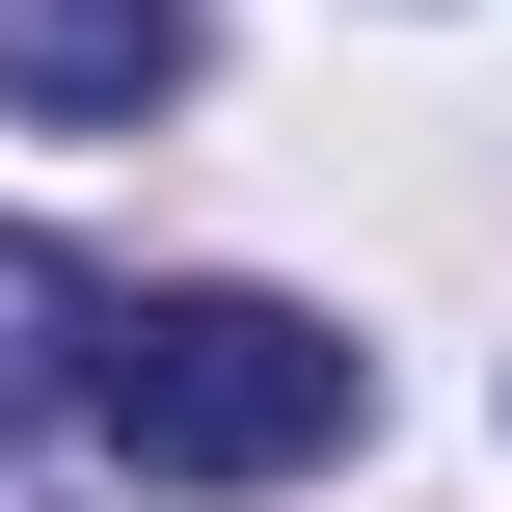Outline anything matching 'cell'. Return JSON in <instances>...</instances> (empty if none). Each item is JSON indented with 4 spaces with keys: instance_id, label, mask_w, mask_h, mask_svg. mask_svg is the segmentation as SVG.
<instances>
[{
    "instance_id": "6da1fadb",
    "label": "cell",
    "mask_w": 512,
    "mask_h": 512,
    "mask_svg": "<svg viewBox=\"0 0 512 512\" xmlns=\"http://www.w3.org/2000/svg\"><path fill=\"white\" fill-rule=\"evenodd\" d=\"M135 486H324L351 432H378V351L324 324V297H243V270H189V297H108V405H81Z\"/></svg>"
},
{
    "instance_id": "7a4b0ae2",
    "label": "cell",
    "mask_w": 512,
    "mask_h": 512,
    "mask_svg": "<svg viewBox=\"0 0 512 512\" xmlns=\"http://www.w3.org/2000/svg\"><path fill=\"white\" fill-rule=\"evenodd\" d=\"M189 81V0H0V108H54V135H135Z\"/></svg>"
},
{
    "instance_id": "3957f363",
    "label": "cell",
    "mask_w": 512,
    "mask_h": 512,
    "mask_svg": "<svg viewBox=\"0 0 512 512\" xmlns=\"http://www.w3.org/2000/svg\"><path fill=\"white\" fill-rule=\"evenodd\" d=\"M81 405H108V297L0 216V459H27V432H81Z\"/></svg>"
}]
</instances>
